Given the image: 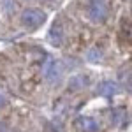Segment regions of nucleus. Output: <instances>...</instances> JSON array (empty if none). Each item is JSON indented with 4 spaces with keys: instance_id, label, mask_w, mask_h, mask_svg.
Masks as SVG:
<instances>
[{
    "instance_id": "nucleus-1",
    "label": "nucleus",
    "mask_w": 132,
    "mask_h": 132,
    "mask_svg": "<svg viewBox=\"0 0 132 132\" xmlns=\"http://www.w3.org/2000/svg\"><path fill=\"white\" fill-rule=\"evenodd\" d=\"M46 23V12L41 9H35V7H28L21 12V25L30 28V30H35Z\"/></svg>"
},
{
    "instance_id": "nucleus-2",
    "label": "nucleus",
    "mask_w": 132,
    "mask_h": 132,
    "mask_svg": "<svg viewBox=\"0 0 132 132\" xmlns=\"http://www.w3.org/2000/svg\"><path fill=\"white\" fill-rule=\"evenodd\" d=\"M86 16H88V20L92 23H104V21L108 20V16H109L108 5L104 2L93 0V2H90V5L86 9Z\"/></svg>"
},
{
    "instance_id": "nucleus-3",
    "label": "nucleus",
    "mask_w": 132,
    "mask_h": 132,
    "mask_svg": "<svg viewBox=\"0 0 132 132\" xmlns=\"http://www.w3.org/2000/svg\"><path fill=\"white\" fill-rule=\"evenodd\" d=\"M63 76V65L60 60H50L44 67V78L48 83H58Z\"/></svg>"
},
{
    "instance_id": "nucleus-4",
    "label": "nucleus",
    "mask_w": 132,
    "mask_h": 132,
    "mask_svg": "<svg viewBox=\"0 0 132 132\" xmlns=\"http://www.w3.org/2000/svg\"><path fill=\"white\" fill-rule=\"evenodd\" d=\"M72 127L79 132H99V123L92 116H78L72 122Z\"/></svg>"
},
{
    "instance_id": "nucleus-5",
    "label": "nucleus",
    "mask_w": 132,
    "mask_h": 132,
    "mask_svg": "<svg viewBox=\"0 0 132 132\" xmlns=\"http://www.w3.org/2000/svg\"><path fill=\"white\" fill-rule=\"evenodd\" d=\"M48 39L51 41L53 46H62V42H63V28H62L60 21H55L53 23L50 34H48Z\"/></svg>"
},
{
    "instance_id": "nucleus-6",
    "label": "nucleus",
    "mask_w": 132,
    "mask_h": 132,
    "mask_svg": "<svg viewBox=\"0 0 132 132\" xmlns=\"http://www.w3.org/2000/svg\"><path fill=\"white\" fill-rule=\"evenodd\" d=\"M118 85L113 81H104L99 86V90H97V93L99 95H104V97H111V95H114V93H118Z\"/></svg>"
},
{
    "instance_id": "nucleus-7",
    "label": "nucleus",
    "mask_w": 132,
    "mask_h": 132,
    "mask_svg": "<svg viewBox=\"0 0 132 132\" xmlns=\"http://www.w3.org/2000/svg\"><path fill=\"white\" fill-rule=\"evenodd\" d=\"M86 83H88V79L86 78H83V76H76V78H72L71 79V86H69V90L71 92H78V90H83L85 86H86Z\"/></svg>"
},
{
    "instance_id": "nucleus-8",
    "label": "nucleus",
    "mask_w": 132,
    "mask_h": 132,
    "mask_svg": "<svg viewBox=\"0 0 132 132\" xmlns=\"http://www.w3.org/2000/svg\"><path fill=\"white\" fill-rule=\"evenodd\" d=\"M125 114H127V113H125V109H122V108H120V109H113V123H114V125H120V120L125 118Z\"/></svg>"
}]
</instances>
